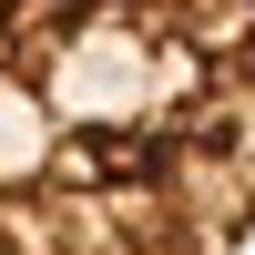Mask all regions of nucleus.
Masks as SVG:
<instances>
[{
  "label": "nucleus",
  "instance_id": "nucleus-1",
  "mask_svg": "<svg viewBox=\"0 0 255 255\" xmlns=\"http://www.w3.org/2000/svg\"><path fill=\"white\" fill-rule=\"evenodd\" d=\"M255 72L204 0H0V255H245Z\"/></svg>",
  "mask_w": 255,
  "mask_h": 255
},
{
  "label": "nucleus",
  "instance_id": "nucleus-2",
  "mask_svg": "<svg viewBox=\"0 0 255 255\" xmlns=\"http://www.w3.org/2000/svg\"><path fill=\"white\" fill-rule=\"evenodd\" d=\"M204 10L225 20V41H235V51H245V72H255V0H204Z\"/></svg>",
  "mask_w": 255,
  "mask_h": 255
}]
</instances>
